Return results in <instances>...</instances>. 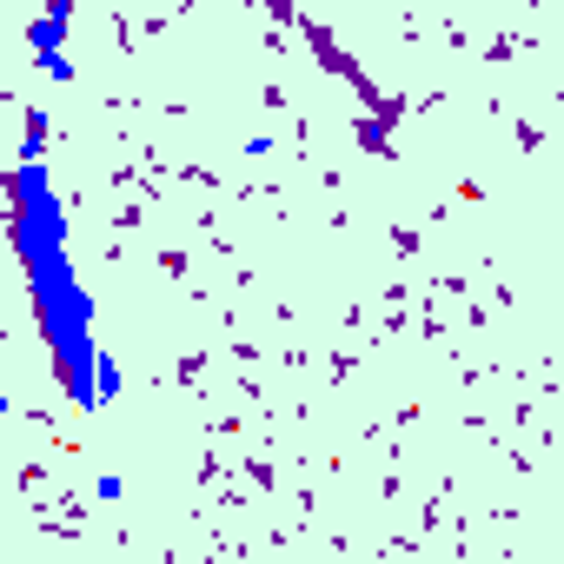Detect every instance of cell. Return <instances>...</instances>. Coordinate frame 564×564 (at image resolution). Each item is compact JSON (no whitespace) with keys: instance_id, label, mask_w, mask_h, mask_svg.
Returning a JSON list of instances; mask_svg holds the SVG:
<instances>
[{"instance_id":"6da1fadb","label":"cell","mask_w":564,"mask_h":564,"mask_svg":"<svg viewBox=\"0 0 564 564\" xmlns=\"http://www.w3.org/2000/svg\"><path fill=\"white\" fill-rule=\"evenodd\" d=\"M8 193H14L8 232H14V252L28 265V293H34V319H41V339L54 352V372H61V386L80 412H100L94 300H87V286L74 279V259H67V213H61L47 160H14Z\"/></svg>"},{"instance_id":"7a4b0ae2","label":"cell","mask_w":564,"mask_h":564,"mask_svg":"<svg viewBox=\"0 0 564 564\" xmlns=\"http://www.w3.org/2000/svg\"><path fill=\"white\" fill-rule=\"evenodd\" d=\"M67 28H74V8L34 14V21H28V54H34V61H54V54H61V41H67Z\"/></svg>"},{"instance_id":"3957f363","label":"cell","mask_w":564,"mask_h":564,"mask_svg":"<svg viewBox=\"0 0 564 564\" xmlns=\"http://www.w3.org/2000/svg\"><path fill=\"white\" fill-rule=\"evenodd\" d=\"M113 399H120V359L100 352V405H113Z\"/></svg>"},{"instance_id":"277c9868","label":"cell","mask_w":564,"mask_h":564,"mask_svg":"<svg viewBox=\"0 0 564 564\" xmlns=\"http://www.w3.org/2000/svg\"><path fill=\"white\" fill-rule=\"evenodd\" d=\"M34 67H41L54 87H74V61H67V54H54V61H34Z\"/></svg>"},{"instance_id":"5b68a950","label":"cell","mask_w":564,"mask_h":564,"mask_svg":"<svg viewBox=\"0 0 564 564\" xmlns=\"http://www.w3.org/2000/svg\"><path fill=\"white\" fill-rule=\"evenodd\" d=\"M8 564H34V557H8Z\"/></svg>"}]
</instances>
